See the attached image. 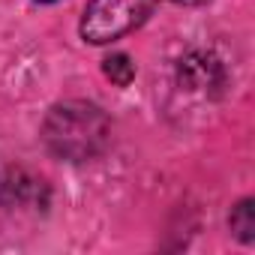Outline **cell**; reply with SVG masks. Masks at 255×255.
I'll return each instance as SVG.
<instances>
[{
    "instance_id": "6da1fadb",
    "label": "cell",
    "mask_w": 255,
    "mask_h": 255,
    "mask_svg": "<svg viewBox=\"0 0 255 255\" xmlns=\"http://www.w3.org/2000/svg\"><path fill=\"white\" fill-rule=\"evenodd\" d=\"M108 117L90 102H63L45 117V144L63 159H90L108 141Z\"/></svg>"
},
{
    "instance_id": "3957f363",
    "label": "cell",
    "mask_w": 255,
    "mask_h": 255,
    "mask_svg": "<svg viewBox=\"0 0 255 255\" xmlns=\"http://www.w3.org/2000/svg\"><path fill=\"white\" fill-rule=\"evenodd\" d=\"M231 231L243 240V243H249V240H255V201L252 198H243L234 210H231Z\"/></svg>"
},
{
    "instance_id": "8992f818",
    "label": "cell",
    "mask_w": 255,
    "mask_h": 255,
    "mask_svg": "<svg viewBox=\"0 0 255 255\" xmlns=\"http://www.w3.org/2000/svg\"><path fill=\"white\" fill-rule=\"evenodd\" d=\"M39 3H54V0H39Z\"/></svg>"
},
{
    "instance_id": "5b68a950",
    "label": "cell",
    "mask_w": 255,
    "mask_h": 255,
    "mask_svg": "<svg viewBox=\"0 0 255 255\" xmlns=\"http://www.w3.org/2000/svg\"><path fill=\"white\" fill-rule=\"evenodd\" d=\"M174 3H201V0H174Z\"/></svg>"
},
{
    "instance_id": "277c9868",
    "label": "cell",
    "mask_w": 255,
    "mask_h": 255,
    "mask_svg": "<svg viewBox=\"0 0 255 255\" xmlns=\"http://www.w3.org/2000/svg\"><path fill=\"white\" fill-rule=\"evenodd\" d=\"M102 69H105V75H108L117 87H126V84L135 78V63L126 57V54H111V57H105Z\"/></svg>"
},
{
    "instance_id": "7a4b0ae2",
    "label": "cell",
    "mask_w": 255,
    "mask_h": 255,
    "mask_svg": "<svg viewBox=\"0 0 255 255\" xmlns=\"http://www.w3.org/2000/svg\"><path fill=\"white\" fill-rule=\"evenodd\" d=\"M156 6V0H90L84 18H81V36L90 45H105L129 30H135Z\"/></svg>"
}]
</instances>
